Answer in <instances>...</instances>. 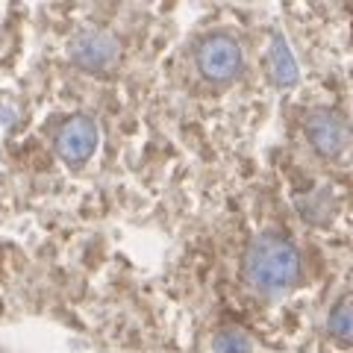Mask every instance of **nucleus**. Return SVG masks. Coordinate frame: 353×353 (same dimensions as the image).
<instances>
[{"instance_id":"1","label":"nucleus","mask_w":353,"mask_h":353,"mask_svg":"<svg viewBox=\"0 0 353 353\" xmlns=\"http://www.w3.org/2000/svg\"><path fill=\"white\" fill-rule=\"evenodd\" d=\"M241 271L248 285L259 294H280L301 277V253L285 236L262 233L248 245Z\"/></svg>"},{"instance_id":"2","label":"nucleus","mask_w":353,"mask_h":353,"mask_svg":"<svg viewBox=\"0 0 353 353\" xmlns=\"http://www.w3.org/2000/svg\"><path fill=\"white\" fill-rule=\"evenodd\" d=\"M121 44L103 27H85L68 41V57L83 71H109L118 62Z\"/></svg>"},{"instance_id":"3","label":"nucleus","mask_w":353,"mask_h":353,"mask_svg":"<svg viewBox=\"0 0 353 353\" xmlns=\"http://www.w3.org/2000/svg\"><path fill=\"white\" fill-rule=\"evenodd\" d=\"M197 71L212 83H227L241 71V48L227 32H212L197 44Z\"/></svg>"},{"instance_id":"4","label":"nucleus","mask_w":353,"mask_h":353,"mask_svg":"<svg viewBox=\"0 0 353 353\" xmlns=\"http://www.w3.org/2000/svg\"><path fill=\"white\" fill-rule=\"evenodd\" d=\"M306 139L321 157H339L350 141V124L336 109H318L306 118Z\"/></svg>"},{"instance_id":"5","label":"nucleus","mask_w":353,"mask_h":353,"mask_svg":"<svg viewBox=\"0 0 353 353\" xmlns=\"http://www.w3.org/2000/svg\"><path fill=\"white\" fill-rule=\"evenodd\" d=\"M94 148H97V124L88 115L68 118L57 132V153L68 165H83L94 153Z\"/></svg>"},{"instance_id":"6","label":"nucleus","mask_w":353,"mask_h":353,"mask_svg":"<svg viewBox=\"0 0 353 353\" xmlns=\"http://www.w3.org/2000/svg\"><path fill=\"white\" fill-rule=\"evenodd\" d=\"M268 74L277 85H292L297 80V62L292 57L289 44H285L283 36H274L271 39V48H268Z\"/></svg>"},{"instance_id":"7","label":"nucleus","mask_w":353,"mask_h":353,"mask_svg":"<svg viewBox=\"0 0 353 353\" xmlns=\"http://www.w3.org/2000/svg\"><path fill=\"white\" fill-rule=\"evenodd\" d=\"M327 330H330V336L333 339L345 341V345H353V294L341 297V301L333 306Z\"/></svg>"},{"instance_id":"8","label":"nucleus","mask_w":353,"mask_h":353,"mask_svg":"<svg viewBox=\"0 0 353 353\" xmlns=\"http://www.w3.org/2000/svg\"><path fill=\"white\" fill-rule=\"evenodd\" d=\"M215 353H253V345L241 330L227 327L215 336Z\"/></svg>"}]
</instances>
